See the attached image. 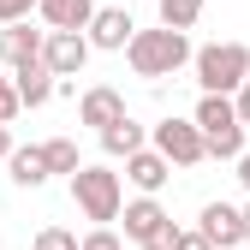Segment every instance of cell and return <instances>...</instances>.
<instances>
[{
	"mask_svg": "<svg viewBox=\"0 0 250 250\" xmlns=\"http://www.w3.org/2000/svg\"><path fill=\"white\" fill-rule=\"evenodd\" d=\"M125 60H131V72L137 78H149V83H161V78H173L179 66H191V42L179 36V30H137L131 42H125Z\"/></svg>",
	"mask_w": 250,
	"mask_h": 250,
	"instance_id": "6da1fadb",
	"label": "cell"
},
{
	"mask_svg": "<svg viewBox=\"0 0 250 250\" xmlns=\"http://www.w3.org/2000/svg\"><path fill=\"white\" fill-rule=\"evenodd\" d=\"M191 66H197L203 96H238V83L250 78V48L244 42H208L191 54Z\"/></svg>",
	"mask_w": 250,
	"mask_h": 250,
	"instance_id": "7a4b0ae2",
	"label": "cell"
},
{
	"mask_svg": "<svg viewBox=\"0 0 250 250\" xmlns=\"http://www.w3.org/2000/svg\"><path fill=\"white\" fill-rule=\"evenodd\" d=\"M191 125L203 131V149H208V161H238L244 155V125L232 113V96H203Z\"/></svg>",
	"mask_w": 250,
	"mask_h": 250,
	"instance_id": "3957f363",
	"label": "cell"
},
{
	"mask_svg": "<svg viewBox=\"0 0 250 250\" xmlns=\"http://www.w3.org/2000/svg\"><path fill=\"white\" fill-rule=\"evenodd\" d=\"M72 203H78L83 221L107 227V221H119V208H125V185H119L113 167H78L72 173Z\"/></svg>",
	"mask_w": 250,
	"mask_h": 250,
	"instance_id": "277c9868",
	"label": "cell"
},
{
	"mask_svg": "<svg viewBox=\"0 0 250 250\" xmlns=\"http://www.w3.org/2000/svg\"><path fill=\"white\" fill-rule=\"evenodd\" d=\"M149 149L161 155L167 167H179V173H185V167H203V161H208V149H203V131H197L191 119H161V125L149 131Z\"/></svg>",
	"mask_w": 250,
	"mask_h": 250,
	"instance_id": "5b68a950",
	"label": "cell"
},
{
	"mask_svg": "<svg viewBox=\"0 0 250 250\" xmlns=\"http://www.w3.org/2000/svg\"><path fill=\"white\" fill-rule=\"evenodd\" d=\"M89 66V42L83 36H72V30H48L42 36V72L60 83V78H78Z\"/></svg>",
	"mask_w": 250,
	"mask_h": 250,
	"instance_id": "8992f818",
	"label": "cell"
},
{
	"mask_svg": "<svg viewBox=\"0 0 250 250\" xmlns=\"http://www.w3.org/2000/svg\"><path fill=\"white\" fill-rule=\"evenodd\" d=\"M137 36V18L125 12V6H96V18H89V30H83V42H89V54H125V42Z\"/></svg>",
	"mask_w": 250,
	"mask_h": 250,
	"instance_id": "52a82bcc",
	"label": "cell"
},
{
	"mask_svg": "<svg viewBox=\"0 0 250 250\" xmlns=\"http://www.w3.org/2000/svg\"><path fill=\"white\" fill-rule=\"evenodd\" d=\"M197 232H203L214 250H244V221H238V208H232V203H203Z\"/></svg>",
	"mask_w": 250,
	"mask_h": 250,
	"instance_id": "ba28073f",
	"label": "cell"
},
{
	"mask_svg": "<svg viewBox=\"0 0 250 250\" xmlns=\"http://www.w3.org/2000/svg\"><path fill=\"white\" fill-rule=\"evenodd\" d=\"M42 36H48V30H30V18L6 24V30H0V66H6V72L36 66V60H42Z\"/></svg>",
	"mask_w": 250,
	"mask_h": 250,
	"instance_id": "9c48e42d",
	"label": "cell"
},
{
	"mask_svg": "<svg viewBox=\"0 0 250 250\" xmlns=\"http://www.w3.org/2000/svg\"><path fill=\"white\" fill-rule=\"evenodd\" d=\"M78 119L83 125H96V131H107V125L125 119V96L113 83H96V89H83V102H78Z\"/></svg>",
	"mask_w": 250,
	"mask_h": 250,
	"instance_id": "30bf717a",
	"label": "cell"
},
{
	"mask_svg": "<svg viewBox=\"0 0 250 250\" xmlns=\"http://www.w3.org/2000/svg\"><path fill=\"white\" fill-rule=\"evenodd\" d=\"M119 221H125V238H131V244H143V238H155V232H161L173 214L155 203V197H131V203L119 208Z\"/></svg>",
	"mask_w": 250,
	"mask_h": 250,
	"instance_id": "8fae6325",
	"label": "cell"
},
{
	"mask_svg": "<svg viewBox=\"0 0 250 250\" xmlns=\"http://www.w3.org/2000/svg\"><path fill=\"white\" fill-rule=\"evenodd\" d=\"M36 18L48 30H72V36H83L89 18H96V0H36Z\"/></svg>",
	"mask_w": 250,
	"mask_h": 250,
	"instance_id": "7c38bea8",
	"label": "cell"
},
{
	"mask_svg": "<svg viewBox=\"0 0 250 250\" xmlns=\"http://www.w3.org/2000/svg\"><path fill=\"white\" fill-rule=\"evenodd\" d=\"M6 179L18 185V191H42L48 185V167H42V143H18L6 155Z\"/></svg>",
	"mask_w": 250,
	"mask_h": 250,
	"instance_id": "4fadbf2b",
	"label": "cell"
},
{
	"mask_svg": "<svg viewBox=\"0 0 250 250\" xmlns=\"http://www.w3.org/2000/svg\"><path fill=\"white\" fill-rule=\"evenodd\" d=\"M125 179H131L143 197H155V191H161V185L173 179V167H167L155 149H137V155H125Z\"/></svg>",
	"mask_w": 250,
	"mask_h": 250,
	"instance_id": "5bb4252c",
	"label": "cell"
},
{
	"mask_svg": "<svg viewBox=\"0 0 250 250\" xmlns=\"http://www.w3.org/2000/svg\"><path fill=\"white\" fill-rule=\"evenodd\" d=\"M12 89H18V107H48L54 102V78L42 72V60H36V66H24V72H12Z\"/></svg>",
	"mask_w": 250,
	"mask_h": 250,
	"instance_id": "9a60e30c",
	"label": "cell"
},
{
	"mask_svg": "<svg viewBox=\"0 0 250 250\" xmlns=\"http://www.w3.org/2000/svg\"><path fill=\"white\" fill-rule=\"evenodd\" d=\"M102 149L113 155V161H125V155H137V149H149V131H143V125H137L131 113H125L119 125H107V131H102Z\"/></svg>",
	"mask_w": 250,
	"mask_h": 250,
	"instance_id": "2e32d148",
	"label": "cell"
},
{
	"mask_svg": "<svg viewBox=\"0 0 250 250\" xmlns=\"http://www.w3.org/2000/svg\"><path fill=\"white\" fill-rule=\"evenodd\" d=\"M42 167H48V179H54V173L72 179V173L83 167V161H78V143H72V137H48V143H42Z\"/></svg>",
	"mask_w": 250,
	"mask_h": 250,
	"instance_id": "e0dca14e",
	"label": "cell"
},
{
	"mask_svg": "<svg viewBox=\"0 0 250 250\" xmlns=\"http://www.w3.org/2000/svg\"><path fill=\"white\" fill-rule=\"evenodd\" d=\"M197 18H203V0H161V30H197Z\"/></svg>",
	"mask_w": 250,
	"mask_h": 250,
	"instance_id": "ac0fdd59",
	"label": "cell"
},
{
	"mask_svg": "<svg viewBox=\"0 0 250 250\" xmlns=\"http://www.w3.org/2000/svg\"><path fill=\"white\" fill-rule=\"evenodd\" d=\"M30 250H78V232H66V227H42L36 238H30Z\"/></svg>",
	"mask_w": 250,
	"mask_h": 250,
	"instance_id": "d6986e66",
	"label": "cell"
},
{
	"mask_svg": "<svg viewBox=\"0 0 250 250\" xmlns=\"http://www.w3.org/2000/svg\"><path fill=\"white\" fill-rule=\"evenodd\" d=\"M78 250H125V244H119V232H113V227H96L89 238H78Z\"/></svg>",
	"mask_w": 250,
	"mask_h": 250,
	"instance_id": "ffe728a7",
	"label": "cell"
},
{
	"mask_svg": "<svg viewBox=\"0 0 250 250\" xmlns=\"http://www.w3.org/2000/svg\"><path fill=\"white\" fill-rule=\"evenodd\" d=\"M30 12H36V0H0V30H6V24H24Z\"/></svg>",
	"mask_w": 250,
	"mask_h": 250,
	"instance_id": "44dd1931",
	"label": "cell"
},
{
	"mask_svg": "<svg viewBox=\"0 0 250 250\" xmlns=\"http://www.w3.org/2000/svg\"><path fill=\"white\" fill-rule=\"evenodd\" d=\"M24 107H18V89H12V78H0V125H12Z\"/></svg>",
	"mask_w": 250,
	"mask_h": 250,
	"instance_id": "7402d4cb",
	"label": "cell"
},
{
	"mask_svg": "<svg viewBox=\"0 0 250 250\" xmlns=\"http://www.w3.org/2000/svg\"><path fill=\"white\" fill-rule=\"evenodd\" d=\"M143 250H179V227L167 221L161 232H155V238H143Z\"/></svg>",
	"mask_w": 250,
	"mask_h": 250,
	"instance_id": "603a6c76",
	"label": "cell"
},
{
	"mask_svg": "<svg viewBox=\"0 0 250 250\" xmlns=\"http://www.w3.org/2000/svg\"><path fill=\"white\" fill-rule=\"evenodd\" d=\"M232 113H238V125H244V131H250V78L238 83V96H232Z\"/></svg>",
	"mask_w": 250,
	"mask_h": 250,
	"instance_id": "cb8c5ba5",
	"label": "cell"
},
{
	"mask_svg": "<svg viewBox=\"0 0 250 250\" xmlns=\"http://www.w3.org/2000/svg\"><path fill=\"white\" fill-rule=\"evenodd\" d=\"M179 250H214V244H208V238H203L197 227H191V232H185V227H179Z\"/></svg>",
	"mask_w": 250,
	"mask_h": 250,
	"instance_id": "d4e9b609",
	"label": "cell"
},
{
	"mask_svg": "<svg viewBox=\"0 0 250 250\" xmlns=\"http://www.w3.org/2000/svg\"><path fill=\"white\" fill-rule=\"evenodd\" d=\"M232 167H238V185H244V191H250V149L238 155V161H232Z\"/></svg>",
	"mask_w": 250,
	"mask_h": 250,
	"instance_id": "484cf974",
	"label": "cell"
},
{
	"mask_svg": "<svg viewBox=\"0 0 250 250\" xmlns=\"http://www.w3.org/2000/svg\"><path fill=\"white\" fill-rule=\"evenodd\" d=\"M12 149H18V143H12V131H6V125H0V161H6Z\"/></svg>",
	"mask_w": 250,
	"mask_h": 250,
	"instance_id": "4316f807",
	"label": "cell"
},
{
	"mask_svg": "<svg viewBox=\"0 0 250 250\" xmlns=\"http://www.w3.org/2000/svg\"><path fill=\"white\" fill-rule=\"evenodd\" d=\"M238 221H244V244H250V203H244V208H238Z\"/></svg>",
	"mask_w": 250,
	"mask_h": 250,
	"instance_id": "83f0119b",
	"label": "cell"
}]
</instances>
